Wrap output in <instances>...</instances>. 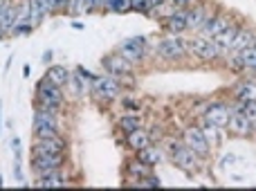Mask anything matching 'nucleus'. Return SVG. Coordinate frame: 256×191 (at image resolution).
I'll return each mask as SVG.
<instances>
[{
  "label": "nucleus",
  "instance_id": "15",
  "mask_svg": "<svg viewBox=\"0 0 256 191\" xmlns=\"http://www.w3.org/2000/svg\"><path fill=\"white\" fill-rule=\"evenodd\" d=\"M186 18H189V9L176 7L162 20L164 32H166V34H184V32H186Z\"/></svg>",
  "mask_w": 256,
  "mask_h": 191
},
{
  "label": "nucleus",
  "instance_id": "44",
  "mask_svg": "<svg viewBox=\"0 0 256 191\" xmlns=\"http://www.w3.org/2000/svg\"><path fill=\"white\" fill-rule=\"evenodd\" d=\"M252 48H256V32H254V36H252Z\"/></svg>",
  "mask_w": 256,
  "mask_h": 191
},
{
  "label": "nucleus",
  "instance_id": "36",
  "mask_svg": "<svg viewBox=\"0 0 256 191\" xmlns=\"http://www.w3.org/2000/svg\"><path fill=\"white\" fill-rule=\"evenodd\" d=\"M122 106L126 108V110H140V104H137V99H124V102H122Z\"/></svg>",
  "mask_w": 256,
  "mask_h": 191
},
{
  "label": "nucleus",
  "instance_id": "40",
  "mask_svg": "<svg viewBox=\"0 0 256 191\" xmlns=\"http://www.w3.org/2000/svg\"><path fill=\"white\" fill-rule=\"evenodd\" d=\"M164 2H166V0H150V9H160V7H164Z\"/></svg>",
  "mask_w": 256,
  "mask_h": 191
},
{
  "label": "nucleus",
  "instance_id": "14",
  "mask_svg": "<svg viewBox=\"0 0 256 191\" xmlns=\"http://www.w3.org/2000/svg\"><path fill=\"white\" fill-rule=\"evenodd\" d=\"M230 115H232V108L227 106L225 102H212L207 108H204L202 120L209 122V124H216V126H220V128H225Z\"/></svg>",
  "mask_w": 256,
  "mask_h": 191
},
{
  "label": "nucleus",
  "instance_id": "22",
  "mask_svg": "<svg viewBox=\"0 0 256 191\" xmlns=\"http://www.w3.org/2000/svg\"><path fill=\"white\" fill-rule=\"evenodd\" d=\"M137 158H140L142 162H146L148 166H158V164H162V162L166 160L168 156L160 146H155V144H148L146 148H142V151L137 153Z\"/></svg>",
  "mask_w": 256,
  "mask_h": 191
},
{
  "label": "nucleus",
  "instance_id": "38",
  "mask_svg": "<svg viewBox=\"0 0 256 191\" xmlns=\"http://www.w3.org/2000/svg\"><path fill=\"white\" fill-rule=\"evenodd\" d=\"M173 2V7H184V9H189L191 4H194V0H171Z\"/></svg>",
  "mask_w": 256,
  "mask_h": 191
},
{
  "label": "nucleus",
  "instance_id": "18",
  "mask_svg": "<svg viewBox=\"0 0 256 191\" xmlns=\"http://www.w3.org/2000/svg\"><path fill=\"white\" fill-rule=\"evenodd\" d=\"M234 97L236 102L248 104V102H256V79H243L234 86Z\"/></svg>",
  "mask_w": 256,
  "mask_h": 191
},
{
  "label": "nucleus",
  "instance_id": "20",
  "mask_svg": "<svg viewBox=\"0 0 256 191\" xmlns=\"http://www.w3.org/2000/svg\"><path fill=\"white\" fill-rule=\"evenodd\" d=\"M126 144H128V148H130V151L140 153L142 148H146L148 144H153V140H150V133H148V130L137 128V130H132V133L126 135Z\"/></svg>",
  "mask_w": 256,
  "mask_h": 191
},
{
  "label": "nucleus",
  "instance_id": "11",
  "mask_svg": "<svg viewBox=\"0 0 256 191\" xmlns=\"http://www.w3.org/2000/svg\"><path fill=\"white\" fill-rule=\"evenodd\" d=\"M214 14H216V9H214L212 4H204V2H200L198 7H189L186 32H196V34H200V30H202V27L212 20Z\"/></svg>",
  "mask_w": 256,
  "mask_h": 191
},
{
  "label": "nucleus",
  "instance_id": "3",
  "mask_svg": "<svg viewBox=\"0 0 256 191\" xmlns=\"http://www.w3.org/2000/svg\"><path fill=\"white\" fill-rule=\"evenodd\" d=\"M102 66H104V72H108L110 76H115L120 84H128V86H132L135 84V66H132L128 58H124L120 52H112V54H106L104 56V61H102Z\"/></svg>",
  "mask_w": 256,
  "mask_h": 191
},
{
  "label": "nucleus",
  "instance_id": "39",
  "mask_svg": "<svg viewBox=\"0 0 256 191\" xmlns=\"http://www.w3.org/2000/svg\"><path fill=\"white\" fill-rule=\"evenodd\" d=\"M9 4H12V0H0V18H2V14L7 12Z\"/></svg>",
  "mask_w": 256,
  "mask_h": 191
},
{
  "label": "nucleus",
  "instance_id": "13",
  "mask_svg": "<svg viewBox=\"0 0 256 191\" xmlns=\"http://www.w3.org/2000/svg\"><path fill=\"white\" fill-rule=\"evenodd\" d=\"M225 128L230 130L232 135H236V138H250V135H254L252 124H250V120L245 117V112L240 110V108H232V115H230V120H227Z\"/></svg>",
  "mask_w": 256,
  "mask_h": 191
},
{
  "label": "nucleus",
  "instance_id": "25",
  "mask_svg": "<svg viewBox=\"0 0 256 191\" xmlns=\"http://www.w3.org/2000/svg\"><path fill=\"white\" fill-rule=\"evenodd\" d=\"M198 126H200V130L204 133V138L209 140L212 146H216V144L222 142V130L225 128H220V126H216V124H209V122H204V120H200Z\"/></svg>",
  "mask_w": 256,
  "mask_h": 191
},
{
  "label": "nucleus",
  "instance_id": "16",
  "mask_svg": "<svg viewBox=\"0 0 256 191\" xmlns=\"http://www.w3.org/2000/svg\"><path fill=\"white\" fill-rule=\"evenodd\" d=\"M234 20H236V18L232 16V14H214L212 20H209L207 25L200 30V34L207 36V38H216V36L220 34V32H225Z\"/></svg>",
  "mask_w": 256,
  "mask_h": 191
},
{
  "label": "nucleus",
  "instance_id": "17",
  "mask_svg": "<svg viewBox=\"0 0 256 191\" xmlns=\"http://www.w3.org/2000/svg\"><path fill=\"white\" fill-rule=\"evenodd\" d=\"M68 184V178H66V171L61 169H52V171H43V174H36V180H34V187H63Z\"/></svg>",
  "mask_w": 256,
  "mask_h": 191
},
{
  "label": "nucleus",
  "instance_id": "2",
  "mask_svg": "<svg viewBox=\"0 0 256 191\" xmlns=\"http://www.w3.org/2000/svg\"><path fill=\"white\" fill-rule=\"evenodd\" d=\"M153 52L166 61H180L189 54V38L182 34H166L153 45Z\"/></svg>",
  "mask_w": 256,
  "mask_h": 191
},
{
  "label": "nucleus",
  "instance_id": "31",
  "mask_svg": "<svg viewBox=\"0 0 256 191\" xmlns=\"http://www.w3.org/2000/svg\"><path fill=\"white\" fill-rule=\"evenodd\" d=\"M104 12L128 14L130 12V0H106V2H104Z\"/></svg>",
  "mask_w": 256,
  "mask_h": 191
},
{
  "label": "nucleus",
  "instance_id": "12",
  "mask_svg": "<svg viewBox=\"0 0 256 191\" xmlns=\"http://www.w3.org/2000/svg\"><path fill=\"white\" fill-rule=\"evenodd\" d=\"M32 153H68V140L61 133L48 138H34Z\"/></svg>",
  "mask_w": 256,
  "mask_h": 191
},
{
  "label": "nucleus",
  "instance_id": "24",
  "mask_svg": "<svg viewBox=\"0 0 256 191\" xmlns=\"http://www.w3.org/2000/svg\"><path fill=\"white\" fill-rule=\"evenodd\" d=\"M30 14H32V22L38 27L52 12H50V7H48L45 0H30Z\"/></svg>",
  "mask_w": 256,
  "mask_h": 191
},
{
  "label": "nucleus",
  "instance_id": "8",
  "mask_svg": "<svg viewBox=\"0 0 256 191\" xmlns=\"http://www.w3.org/2000/svg\"><path fill=\"white\" fill-rule=\"evenodd\" d=\"M90 90L94 92V97L104 99V102H115V99L122 94V84L115 79V76L108 74V72H104V74H97L92 79Z\"/></svg>",
  "mask_w": 256,
  "mask_h": 191
},
{
  "label": "nucleus",
  "instance_id": "6",
  "mask_svg": "<svg viewBox=\"0 0 256 191\" xmlns=\"http://www.w3.org/2000/svg\"><path fill=\"white\" fill-rule=\"evenodd\" d=\"M189 54H194L200 61H218L225 56L222 48L214 38H207L202 34H196L189 38Z\"/></svg>",
  "mask_w": 256,
  "mask_h": 191
},
{
  "label": "nucleus",
  "instance_id": "34",
  "mask_svg": "<svg viewBox=\"0 0 256 191\" xmlns=\"http://www.w3.org/2000/svg\"><path fill=\"white\" fill-rule=\"evenodd\" d=\"M74 72H76V74H81V76H84L86 81H90V84H92V79H94V76H97V74H92V72H88V70H86V68H81V66H76V68H74Z\"/></svg>",
  "mask_w": 256,
  "mask_h": 191
},
{
  "label": "nucleus",
  "instance_id": "9",
  "mask_svg": "<svg viewBox=\"0 0 256 191\" xmlns=\"http://www.w3.org/2000/svg\"><path fill=\"white\" fill-rule=\"evenodd\" d=\"M182 142H184L191 151L198 153L200 158H207L209 153H212V144H209V140L204 138V133L200 130V126H189V128H184Z\"/></svg>",
  "mask_w": 256,
  "mask_h": 191
},
{
  "label": "nucleus",
  "instance_id": "10",
  "mask_svg": "<svg viewBox=\"0 0 256 191\" xmlns=\"http://www.w3.org/2000/svg\"><path fill=\"white\" fill-rule=\"evenodd\" d=\"M32 171L43 174V171L61 169L66 166V153H32Z\"/></svg>",
  "mask_w": 256,
  "mask_h": 191
},
{
  "label": "nucleus",
  "instance_id": "32",
  "mask_svg": "<svg viewBox=\"0 0 256 191\" xmlns=\"http://www.w3.org/2000/svg\"><path fill=\"white\" fill-rule=\"evenodd\" d=\"M238 108L245 112V117L250 120V124H252L254 133H256V102H248V104H238Z\"/></svg>",
  "mask_w": 256,
  "mask_h": 191
},
{
  "label": "nucleus",
  "instance_id": "37",
  "mask_svg": "<svg viewBox=\"0 0 256 191\" xmlns=\"http://www.w3.org/2000/svg\"><path fill=\"white\" fill-rule=\"evenodd\" d=\"M104 2H106V0H90V14L92 12H104Z\"/></svg>",
  "mask_w": 256,
  "mask_h": 191
},
{
  "label": "nucleus",
  "instance_id": "5",
  "mask_svg": "<svg viewBox=\"0 0 256 191\" xmlns=\"http://www.w3.org/2000/svg\"><path fill=\"white\" fill-rule=\"evenodd\" d=\"M117 52L124 58H128L132 66H137V63H142L153 52V45H150L148 38H144V36H128V38H124L117 45Z\"/></svg>",
  "mask_w": 256,
  "mask_h": 191
},
{
  "label": "nucleus",
  "instance_id": "42",
  "mask_svg": "<svg viewBox=\"0 0 256 191\" xmlns=\"http://www.w3.org/2000/svg\"><path fill=\"white\" fill-rule=\"evenodd\" d=\"M43 61H45V63L52 61V52H45V54H43Z\"/></svg>",
  "mask_w": 256,
  "mask_h": 191
},
{
  "label": "nucleus",
  "instance_id": "33",
  "mask_svg": "<svg viewBox=\"0 0 256 191\" xmlns=\"http://www.w3.org/2000/svg\"><path fill=\"white\" fill-rule=\"evenodd\" d=\"M130 12L137 14H150V0H130Z\"/></svg>",
  "mask_w": 256,
  "mask_h": 191
},
{
  "label": "nucleus",
  "instance_id": "23",
  "mask_svg": "<svg viewBox=\"0 0 256 191\" xmlns=\"http://www.w3.org/2000/svg\"><path fill=\"white\" fill-rule=\"evenodd\" d=\"M70 74H72V72L68 70L66 66H61V63H50L48 72H45V76H48L52 84L61 86V88H66V86H68V81H70Z\"/></svg>",
  "mask_w": 256,
  "mask_h": 191
},
{
  "label": "nucleus",
  "instance_id": "30",
  "mask_svg": "<svg viewBox=\"0 0 256 191\" xmlns=\"http://www.w3.org/2000/svg\"><path fill=\"white\" fill-rule=\"evenodd\" d=\"M240 54V61H243V68L248 72H252V74H256V48H245L243 52H238Z\"/></svg>",
  "mask_w": 256,
  "mask_h": 191
},
{
  "label": "nucleus",
  "instance_id": "4",
  "mask_svg": "<svg viewBox=\"0 0 256 191\" xmlns=\"http://www.w3.org/2000/svg\"><path fill=\"white\" fill-rule=\"evenodd\" d=\"M168 160H171L178 169H182L184 174H189V176L196 174L198 166H200V156L196 151H191L182 140L180 142H173L171 146H168Z\"/></svg>",
  "mask_w": 256,
  "mask_h": 191
},
{
  "label": "nucleus",
  "instance_id": "45",
  "mask_svg": "<svg viewBox=\"0 0 256 191\" xmlns=\"http://www.w3.org/2000/svg\"><path fill=\"white\" fill-rule=\"evenodd\" d=\"M2 184H4V180H2V176H0V187H2Z\"/></svg>",
  "mask_w": 256,
  "mask_h": 191
},
{
  "label": "nucleus",
  "instance_id": "26",
  "mask_svg": "<svg viewBox=\"0 0 256 191\" xmlns=\"http://www.w3.org/2000/svg\"><path fill=\"white\" fill-rule=\"evenodd\" d=\"M238 27H240V25L234 20L230 27H227L225 32H220V34H218L216 38H214V40H216V43L222 48V52H225V56H227V52H230V45H232V40H234V36H236V32H238Z\"/></svg>",
  "mask_w": 256,
  "mask_h": 191
},
{
  "label": "nucleus",
  "instance_id": "19",
  "mask_svg": "<svg viewBox=\"0 0 256 191\" xmlns=\"http://www.w3.org/2000/svg\"><path fill=\"white\" fill-rule=\"evenodd\" d=\"M126 174L128 178H130V184H135L137 180L146 178V176L153 174V166H148L146 162H142L140 158H132V160L126 162Z\"/></svg>",
  "mask_w": 256,
  "mask_h": 191
},
{
  "label": "nucleus",
  "instance_id": "7",
  "mask_svg": "<svg viewBox=\"0 0 256 191\" xmlns=\"http://www.w3.org/2000/svg\"><path fill=\"white\" fill-rule=\"evenodd\" d=\"M32 130H34L36 138H48V135L61 133V117H58V112L36 108L34 120H32Z\"/></svg>",
  "mask_w": 256,
  "mask_h": 191
},
{
  "label": "nucleus",
  "instance_id": "21",
  "mask_svg": "<svg viewBox=\"0 0 256 191\" xmlns=\"http://www.w3.org/2000/svg\"><path fill=\"white\" fill-rule=\"evenodd\" d=\"M252 36H254L252 27L240 25L238 32H236V36H234V40H232V45H230V52H243L245 48H250V45H252Z\"/></svg>",
  "mask_w": 256,
  "mask_h": 191
},
{
  "label": "nucleus",
  "instance_id": "41",
  "mask_svg": "<svg viewBox=\"0 0 256 191\" xmlns=\"http://www.w3.org/2000/svg\"><path fill=\"white\" fill-rule=\"evenodd\" d=\"M68 2H70V0H56V9H58V12H66Z\"/></svg>",
  "mask_w": 256,
  "mask_h": 191
},
{
  "label": "nucleus",
  "instance_id": "27",
  "mask_svg": "<svg viewBox=\"0 0 256 191\" xmlns=\"http://www.w3.org/2000/svg\"><path fill=\"white\" fill-rule=\"evenodd\" d=\"M117 126H120V130L124 135L132 133V130L142 128V120L137 115H132V112H126V115H122L120 120H117Z\"/></svg>",
  "mask_w": 256,
  "mask_h": 191
},
{
  "label": "nucleus",
  "instance_id": "35",
  "mask_svg": "<svg viewBox=\"0 0 256 191\" xmlns=\"http://www.w3.org/2000/svg\"><path fill=\"white\" fill-rule=\"evenodd\" d=\"M12 151H14V160H20V140L12 138Z\"/></svg>",
  "mask_w": 256,
  "mask_h": 191
},
{
  "label": "nucleus",
  "instance_id": "29",
  "mask_svg": "<svg viewBox=\"0 0 256 191\" xmlns=\"http://www.w3.org/2000/svg\"><path fill=\"white\" fill-rule=\"evenodd\" d=\"M68 16H81V14H90V0H70L66 7Z\"/></svg>",
  "mask_w": 256,
  "mask_h": 191
},
{
  "label": "nucleus",
  "instance_id": "43",
  "mask_svg": "<svg viewBox=\"0 0 256 191\" xmlns=\"http://www.w3.org/2000/svg\"><path fill=\"white\" fill-rule=\"evenodd\" d=\"M0 128H2V106H0Z\"/></svg>",
  "mask_w": 256,
  "mask_h": 191
},
{
  "label": "nucleus",
  "instance_id": "28",
  "mask_svg": "<svg viewBox=\"0 0 256 191\" xmlns=\"http://www.w3.org/2000/svg\"><path fill=\"white\" fill-rule=\"evenodd\" d=\"M68 86L72 88V94H74V97H84V94L90 90V81H86L84 76L76 74V72H74V74H70V81H68Z\"/></svg>",
  "mask_w": 256,
  "mask_h": 191
},
{
  "label": "nucleus",
  "instance_id": "1",
  "mask_svg": "<svg viewBox=\"0 0 256 191\" xmlns=\"http://www.w3.org/2000/svg\"><path fill=\"white\" fill-rule=\"evenodd\" d=\"M66 106V94L63 88L48 79V76H40L38 84H36V108H43V110H54L58 112Z\"/></svg>",
  "mask_w": 256,
  "mask_h": 191
}]
</instances>
